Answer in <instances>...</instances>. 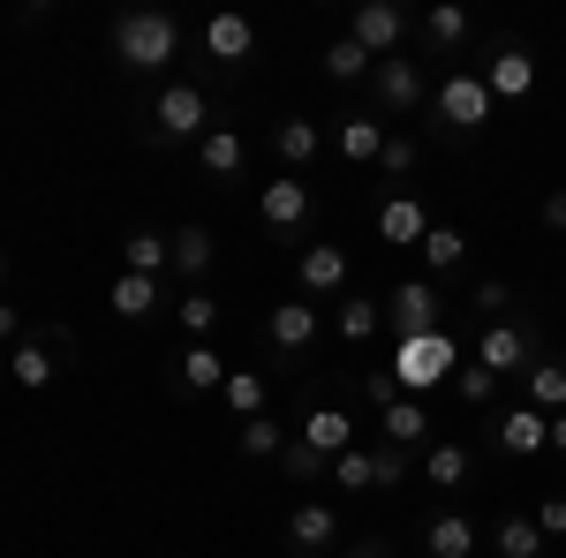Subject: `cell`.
<instances>
[{"label":"cell","mask_w":566,"mask_h":558,"mask_svg":"<svg viewBox=\"0 0 566 558\" xmlns=\"http://www.w3.org/2000/svg\"><path fill=\"white\" fill-rule=\"evenodd\" d=\"M522 378H528V408H536V415H559L566 408V362L559 355H536Z\"/></svg>","instance_id":"d4e9b609"},{"label":"cell","mask_w":566,"mask_h":558,"mask_svg":"<svg viewBox=\"0 0 566 558\" xmlns=\"http://www.w3.org/2000/svg\"><path fill=\"white\" fill-rule=\"evenodd\" d=\"M370 69H378V61H370L355 39H333V45H325V76H333V84H363Z\"/></svg>","instance_id":"d6a6232c"},{"label":"cell","mask_w":566,"mask_h":558,"mask_svg":"<svg viewBox=\"0 0 566 558\" xmlns=\"http://www.w3.org/2000/svg\"><path fill=\"white\" fill-rule=\"evenodd\" d=\"M234 438H242V453H250V461H280V453H287V430L272 423V415H250Z\"/></svg>","instance_id":"e575fe53"},{"label":"cell","mask_w":566,"mask_h":558,"mask_svg":"<svg viewBox=\"0 0 566 558\" xmlns=\"http://www.w3.org/2000/svg\"><path fill=\"white\" fill-rule=\"evenodd\" d=\"M258 219L272 227V234H303L310 227V181H264V197H258Z\"/></svg>","instance_id":"30bf717a"},{"label":"cell","mask_w":566,"mask_h":558,"mask_svg":"<svg viewBox=\"0 0 566 558\" xmlns=\"http://www.w3.org/2000/svg\"><path fill=\"white\" fill-rule=\"evenodd\" d=\"M552 453H566V408L552 415Z\"/></svg>","instance_id":"c3c4849f"},{"label":"cell","mask_w":566,"mask_h":558,"mask_svg":"<svg viewBox=\"0 0 566 558\" xmlns=\"http://www.w3.org/2000/svg\"><path fill=\"white\" fill-rule=\"evenodd\" d=\"M333 483H340V491H378V453L348 445V453L333 461Z\"/></svg>","instance_id":"8d00e7d4"},{"label":"cell","mask_w":566,"mask_h":558,"mask_svg":"<svg viewBox=\"0 0 566 558\" xmlns=\"http://www.w3.org/2000/svg\"><path fill=\"white\" fill-rule=\"evenodd\" d=\"M106 302H114V317H129V325H136V317H159V280H144V272H122Z\"/></svg>","instance_id":"f546056e"},{"label":"cell","mask_w":566,"mask_h":558,"mask_svg":"<svg viewBox=\"0 0 566 558\" xmlns=\"http://www.w3.org/2000/svg\"><path fill=\"white\" fill-rule=\"evenodd\" d=\"M348 39L363 45L370 61H392L400 39H408V15H400L392 0H363V8H355V23H348Z\"/></svg>","instance_id":"8992f818"},{"label":"cell","mask_w":566,"mask_h":558,"mask_svg":"<svg viewBox=\"0 0 566 558\" xmlns=\"http://www.w3.org/2000/svg\"><path fill=\"white\" fill-rule=\"evenodd\" d=\"M325 544H340V514L325 506V498H310L287 514V551H325Z\"/></svg>","instance_id":"9a60e30c"},{"label":"cell","mask_w":566,"mask_h":558,"mask_svg":"<svg viewBox=\"0 0 566 558\" xmlns=\"http://www.w3.org/2000/svg\"><path fill=\"white\" fill-rule=\"evenodd\" d=\"M181 45V23L167 8H129V15H114V53H122V69L136 76H159L167 61H175Z\"/></svg>","instance_id":"6da1fadb"},{"label":"cell","mask_w":566,"mask_h":558,"mask_svg":"<svg viewBox=\"0 0 566 558\" xmlns=\"http://www.w3.org/2000/svg\"><path fill=\"white\" fill-rule=\"evenodd\" d=\"M205 53H212V61H250V53H258V23H250L242 8L205 15Z\"/></svg>","instance_id":"7c38bea8"},{"label":"cell","mask_w":566,"mask_h":558,"mask_svg":"<svg viewBox=\"0 0 566 558\" xmlns=\"http://www.w3.org/2000/svg\"><path fill=\"white\" fill-rule=\"evenodd\" d=\"M167 242H175V272L189 280V287H205V272H212V257H219L212 227H175Z\"/></svg>","instance_id":"44dd1931"},{"label":"cell","mask_w":566,"mask_h":558,"mask_svg":"<svg viewBox=\"0 0 566 558\" xmlns=\"http://www.w3.org/2000/svg\"><path fill=\"white\" fill-rule=\"evenodd\" d=\"M197 167L212 173V181H234V173L250 167V144H242L234 129H205L197 136Z\"/></svg>","instance_id":"d6986e66"},{"label":"cell","mask_w":566,"mask_h":558,"mask_svg":"<svg viewBox=\"0 0 566 558\" xmlns=\"http://www.w3.org/2000/svg\"><path fill=\"white\" fill-rule=\"evenodd\" d=\"M0 340H23V317H15V302H0Z\"/></svg>","instance_id":"7dc6e473"},{"label":"cell","mask_w":566,"mask_h":558,"mask_svg":"<svg viewBox=\"0 0 566 558\" xmlns=\"http://www.w3.org/2000/svg\"><path fill=\"white\" fill-rule=\"evenodd\" d=\"M122 264L144 272V280H159V272H175V242H167V234H151V227H136L129 242H122Z\"/></svg>","instance_id":"484cf974"},{"label":"cell","mask_w":566,"mask_h":558,"mask_svg":"<svg viewBox=\"0 0 566 558\" xmlns=\"http://www.w3.org/2000/svg\"><path fill=\"white\" fill-rule=\"evenodd\" d=\"M386 173H416V136H386V159H378Z\"/></svg>","instance_id":"ee69618b"},{"label":"cell","mask_w":566,"mask_h":558,"mask_svg":"<svg viewBox=\"0 0 566 558\" xmlns=\"http://www.w3.org/2000/svg\"><path fill=\"white\" fill-rule=\"evenodd\" d=\"M317 144H325V129H317V122H303V114H287V122L272 129V151H280V167H310V159H317Z\"/></svg>","instance_id":"4316f807"},{"label":"cell","mask_w":566,"mask_h":558,"mask_svg":"<svg viewBox=\"0 0 566 558\" xmlns=\"http://www.w3.org/2000/svg\"><path fill=\"white\" fill-rule=\"evenodd\" d=\"M386 445H400V453H408V445H431V415H423V400L400 392V400L386 408Z\"/></svg>","instance_id":"83f0119b"},{"label":"cell","mask_w":566,"mask_h":558,"mask_svg":"<svg viewBox=\"0 0 566 558\" xmlns=\"http://www.w3.org/2000/svg\"><path fill=\"white\" fill-rule=\"evenodd\" d=\"M483 91H491V98H506V106L528 98V91H536V61H528V45H499V53H491V69H483Z\"/></svg>","instance_id":"4fadbf2b"},{"label":"cell","mask_w":566,"mask_h":558,"mask_svg":"<svg viewBox=\"0 0 566 558\" xmlns=\"http://www.w3.org/2000/svg\"><path fill=\"white\" fill-rule=\"evenodd\" d=\"M431 106H438V122H446V129L476 136L483 122H491V106H499V98L483 91V76H461V69H453V76H446V84L431 91Z\"/></svg>","instance_id":"5b68a950"},{"label":"cell","mask_w":566,"mask_h":558,"mask_svg":"<svg viewBox=\"0 0 566 558\" xmlns=\"http://www.w3.org/2000/svg\"><path fill=\"white\" fill-rule=\"evenodd\" d=\"M386 333L392 340H423V333H446V309H438L431 280H400L386 295Z\"/></svg>","instance_id":"3957f363"},{"label":"cell","mask_w":566,"mask_h":558,"mask_svg":"<svg viewBox=\"0 0 566 558\" xmlns=\"http://www.w3.org/2000/svg\"><path fill=\"white\" fill-rule=\"evenodd\" d=\"M175 378H181V392H219L227 386V355H219L212 340H189L175 355Z\"/></svg>","instance_id":"ac0fdd59"},{"label":"cell","mask_w":566,"mask_h":558,"mask_svg":"<svg viewBox=\"0 0 566 558\" xmlns=\"http://www.w3.org/2000/svg\"><path fill=\"white\" fill-rule=\"evenodd\" d=\"M378 325H386V302L378 295H340V340L348 347L378 340Z\"/></svg>","instance_id":"f1b7e54d"},{"label":"cell","mask_w":566,"mask_h":558,"mask_svg":"<svg viewBox=\"0 0 566 558\" xmlns=\"http://www.w3.org/2000/svg\"><path fill=\"white\" fill-rule=\"evenodd\" d=\"M151 136L159 144H181V136H205L212 129V114H205V84H167L159 98H151Z\"/></svg>","instance_id":"277c9868"},{"label":"cell","mask_w":566,"mask_h":558,"mask_svg":"<svg viewBox=\"0 0 566 558\" xmlns=\"http://www.w3.org/2000/svg\"><path fill=\"white\" fill-rule=\"evenodd\" d=\"M506 302H514V287H506V280H476V295H469V309H476L483 325H506Z\"/></svg>","instance_id":"f35d334b"},{"label":"cell","mask_w":566,"mask_h":558,"mask_svg":"<svg viewBox=\"0 0 566 558\" xmlns=\"http://www.w3.org/2000/svg\"><path fill=\"white\" fill-rule=\"evenodd\" d=\"M453 392H461L469 408H491V392H499V378H491L483 362H461V370H453Z\"/></svg>","instance_id":"ab89813d"},{"label":"cell","mask_w":566,"mask_h":558,"mask_svg":"<svg viewBox=\"0 0 566 558\" xmlns=\"http://www.w3.org/2000/svg\"><path fill=\"white\" fill-rule=\"evenodd\" d=\"M499 551H506V558H544V536H536V520L506 514V520H499Z\"/></svg>","instance_id":"74e56055"},{"label":"cell","mask_w":566,"mask_h":558,"mask_svg":"<svg viewBox=\"0 0 566 558\" xmlns=\"http://www.w3.org/2000/svg\"><path fill=\"white\" fill-rule=\"evenodd\" d=\"M295 272H303V295H340L348 287V250L340 242H310Z\"/></svg>","instance_id":"5bb4252c"},{"label":"cell","mask_w":566,"mask_h":558,"mask_svg":"<svg viewBox=\"0 0 566 558\" xmlns=\"http://www.w3.org/2000/svg\"><path fill=\"white\" fill-rule=\"evenodd\" d=\"M423 544H431V558H469L476 551V520L469 514H438L431 528H423Z\"/></svg>","instance_id":"4dcf8cb0"},{"label":"cell","mask_w":566,"mask_h":558,"mask_svg":"<svg viewBox=\"0 0 566 558\" xmlns=\"http://www.w3.org/2000/svg\"><path fill=\"white\" fill-rule=\"evenodd\" d=\"M491 445H499L506 461H528V453L552 445V415H536V408H506V415L491 423Z\"/></svg>","instance_id":"9c48e42d"},{"label":"cell","mask_w":566,"mask_h":558,"mask_svg":"<svg viewBox=\"0 0 566 558\" xmlns=\"http://www.w3.org/2000/svg\"><path fill=\"white\" fill-rule=\"evenodd\" d=\"M416 257H423V280H446V272H453V264L469 257V234H461V227H446V219H438L431 234H423V242H416Z\"/></svg>","instance_id":"cb8c5ba5"},{"label":"cell","mask_w":566,"mask_h":558,"mask_svg":"<svg viewBox=\"0 0 566 558\" xmlns=\"http://www.w3.org/2000/svg\"><path fill=\"white\" fill-rule=\"evenodd\" d=\"M528 520H536V536H544V544H552V536H566V491H544Z\"/></svg>","instance_id":"60d3db41"},{"label":"cell","mask_w":566,"mask_h":558,"mask_svg":"<svg viewBox=\"0 0 566 558\" xmlns=\"http://www.w3.org/2000/svg\"><path fill=\"white\" fill-rule=\"evenodd\" d=\"M0 370H8V362H0Z\"/></svg>","instance_id":"816d5d0a"},{"label":"cell","mask_w":566,"mask_h":558,"mask_svg":"<svg viewBox=\"0 0 566 558\" xmlns=\"http://www.w3.org/2000/svg\"><path fill=\"white\" fill-rule=\"evenodd\" d=\"M370 400L392 408V400H400V378H392V370H370Z\"/></svg>","instance_id":"f6af8a7d"},{"label":"cell","mask_w":566,"mask_h":558,"mask_svg":"<svg viewBox=\"0 0 566 558\" xmlns=\"http://www.w3.org/2000/svg\"><path fill=\"white\" fill-rule=\"evenodd\" d=\"M175 325L189 333V340H212V325H219V302L205 295V287H189V295L175 302Z\"/></svg>","instance_id":"836d02e7"},{"label":"cell","mask_w":566,"mask_h":558,"mask_svg":"<svg viewBox=\"0 0 566 558\" xmlns=\"http://www.w3.org/2000/svg\"><path fill=\"white\" fill-rule=\"evenodd\" d=\"M264 340L280 347V355H303L317 340V302H272L264 309Z\"/></svg>","instance_id":"8fae6325"},{"label":"cell","mask_w":566,"mask_h":558,"mask_svg":"<svg viewBox=\"0 0 566 558\" xmlns=\"http://www.w3.org/2000/svg\"><path fill=\"white\" fill-rule=\"evenodd\" d=\"M378 234H386V250H416V242L431 234V212H423L416 197H386V204H378Z\"/></svg>","instance_id":"2e32d148"},{"label":"cell","mask_w":566,"mask_h":558,"mask_svg":"<svg viewBox=\"0 0 566 558\" xmlns=\"http://www.w3.org/2000/svg\"><path fill=\"white\" fill-rule=\"evenodd\" d=\"M370 91H378L386 114H416V106H423V69H416L408 53H392V61L370 69Z\"/></svg>","instance_id":"ba28073f"},{"label":"cell","mask_w":566,"mask_h":558,"mask_svg":"<svg viewBox=\"0 0 566 558\" xmlns=\"http://www.w3.org/2000/svg\"><path fill=\"white\" fill-rule=\"evenodd\" d=\"M0 362H8V378H15L23 392H45V386H53V370H61V362H53V347H45V340H15L8 355H0Z\"/></svg>","instance_id":"7402d4cb"},{"label":"cell","mask_w":566,"mask_h":558,"mask_svg":"<svg viewBox=\"0 0 566 558\" xmlns=\"http://www.w3.org/2000/svg\"><path fill=\"white\" fill-rule=\"evenodd\" d=\"M386 122H370V114H348V122H340V159H348V167H378V159H386Z\"/></svg>","instance_id":"603a6c76"},{"label":"cell","mask_w":566,"mask_h":558,"mask_svg":"<svg viewBox=\"0 0 566 558\" xmlns=\"http://www.w3.org/2000/svg\"><path fill=\"white\" fill-rule=\"evenodd\" d=\"M408 468H416V461H408L400 445H378V483H386V491H400V483H408Z\"/></svg>","instance_id":"7bdbcfd3"},{"label":"cell","mask_w":566,"mask_h":558,"mask_svg":"<svg viewBox=\"0 0 566 558\" xmlns=\"http://www.w3.org/2000/svg\"><path fill=\"white\" fill-rule=\"evenodd\" d=\"M303 445H310V453H325V461H340V453L355 445V415H348V408H310V415H303Z\"/></svg>","instance_id":"e0dca14e"},{"label":"cell","mask_w":566,"mask_h":558,"mask_svg":"<svg viewBox=\"0 0 566 558\" xmlns=\"http://www.w3.org/2000/svg\"><path fill=\"white\" fill-rule=\"evenodd\" d=\"M219 400H227V408H234L242 423L272 408V392H264V378H258V370H227V386H219Z\"/></svg>","instance_id":"1f68e13d"},{"label":"cell","mask_w":566,"mask_h":558,"mask_svg":"<svg viewBox=\"0 0 566 558\" xmlns=\"http://www.w3.org/2000/svg\"><path fill=\"white\" fill-rule=\"evenodd\" d=\"M544 227H559V234H566V189H552V197H544Z\"/></svg>","instance_id":"bcb514c9"},{"label":"cell","mask_w":566,"mask_h":558,"mask_svg":"<svg viewBox=\"0 0 566 558\" xmlns=\"http://www.w3.org/2000/svg\"><path fill=\"white\" fill-rule=\"evenodd\" d=\"M0 280H8V257H0Z\"/></svg>","instance_id":"f907efd6"},{"label":"cell","mask_w":566,"mask_h":558,"mask_svg":"<svg viewBox=\"0 0 566 558\" xmlns=\"http://www.w3.org/2000/svg\"><path fill=\"white\" fill-rule=\"evenodd\" d=\"M469 468H476V461H469L461 438H431V445H423V483H438V491H461Z\"/></svg>","instance_id":"ffe728a7"},{"label":"cell","mask_w":566,"mask_h":558,"mask_svg":"<svg viewBox=\"0 0 566 558\" xmlns=\"http://www.w3.org/2000/svg\"><path fill=\"white\" fill-rule=\"evenodd\" d=\"M423 39H431L438 53H453V45L469 39V15H461V8H453V0H438L431 15H423Z\"/></svg>","instance_id":"d590c367"},{"label":"cell","mask_w":566,"mask_h":558,"mask_svg":"<svg viewBox=\"0 0 566 558\" xmlns=\"http://www.w3.org/2000/svg\"><path fill=\"white\" fill-rule=\"evenodd\" d=\"M280 461H287V475H295V483H317V475L333 468V461H325V453H310L303 438H295V445H287V453H280Z\"/></svg>","instance_id":"b9f144b4"},{"label":"cell","mask_w":566,"mask_h":558,"mask_svg":"<svg viewBox=\"0 0 566 558\" xmlns=\"http://www.w3.org/2000/svg\"><path fill=\"white\" fill-rule=\"evenodd\" d=\"M348 558H392L386 544H348Z\"/></svg>","instance_id":"681fc988"},{"label":"cell","mask_w":566,"mask_h":558,"mask_svg":"<svg viewBox=\"0 0 566 558\" xmlns=\"http://www.w3.org/2000/svg\"><path fill=\"white\" fill-rule=\"evenodd\" d=\"M476 362L491 370V378H522L528 362H536V340H528L522 325H483V340H476Z\"/></svg>","instance_id":"52a82bcc"},{"label":"cell","mask_w":566,"mask_h":558,"mask_svg":"<svg viewBox=\"0 0 566 558\" xmlns=\"http://www.w3.org/2000/svg\"><path fill=\"white\" fill-rule=\"evenodd\" d=\"M446 370H461V340H453V333L392 340V378H400L408 400H416V392H431V386H446Z\"/></svg>","instance_id":"7a4b0ae2"}]
</instances>
